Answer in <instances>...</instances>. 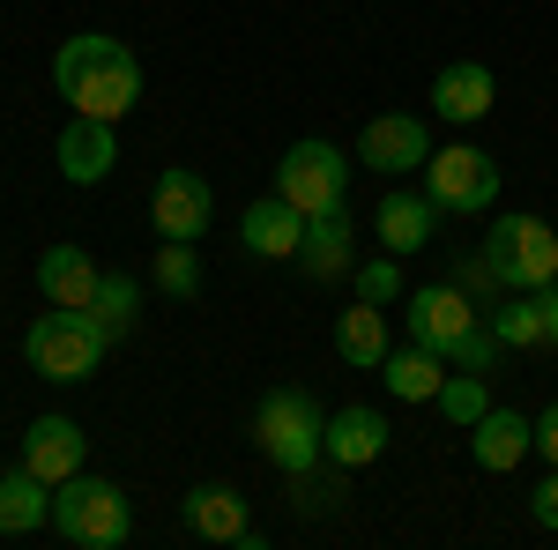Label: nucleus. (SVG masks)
<instances>
[{
	"label": "nucleus",
	"instance_id": "7c9ffc66",
	"mask_svg": "<svg viewBox=\"0 0 558 550\" xmlns=\"http://www.w3.org/2000/svg\"><path fill=\"white\" fill-rule=\"evenodd\" d=\"M447 365H462V372H492V365H499V335H492V320H484V328H476V335L462 342Z\"/></svg>",
	"mask_w": 558,
	"mask_h": 550
},
{
	"label": "nucleus",
	"instance_id": "ddd939ff",
	"mask_svg": "<svg viewBox=\"0 0 558 550\" xmlns=\"http://www.w3.org/2000/svg\"><path fill=\"white\" fill-rule=\"evenodd\" d=\"M83 424L75 417H38L31 431H23V468L38 476V484H68V476H83Z\"/></svg>",
	"mask_w": 558,
	"mask_h": 550
},
{
	"label": "nucleus",
	"instance_id": "20e7f679",
	"mask_svg": "<svg viewBox=\"0 0 558 550\" xmlns=\"http://www.w3.org/2000/svg\"><path fill=\"white\" fill-rule=\"evenodd\" d=\"M105 350L112 342L97 335V320L75 313V305H52L45 320H31V335H23V357H31V372L52 387H83L97 365H105Z\"/></svg>",
	"mask_w": 558,
	"mask_h": 550
},
{
	"label": "nucleus",
	"instance_id": "473e14b6",
	"mask_svg": "<svg viewBox=\"0 0 558 550\" xmlns=\"http://www.w3.org/2000/svg\"><path fill=\"white\" fill-rule=\"evenodd\" d=\"M536 454H544V462L558 468V402L544 410V417H536Z\"/></svg>",
	"mask_w": 558,
	"mask_h": 550
},
{
	"label": "nucleus",
	"instance_id": "2eb2a0df",
	"mask_svg": "<svg viewBox=\"0 0 558 550\" xmlns=\"http://www.w3.org/2000/svg\"><path fill=\"white\" fill-rule=\"evenodd\" d=\"M470 431H476V439H470L476 468H492V476H507V468H521L529 454H536V424L521 417V410H507V402H492Z\"/></svg>",
	"mask_w": 558,
	"mask_h": 550
},
{
	"label": "nucleus",
	"instance_id": "423d86ee",
	"mask_svg": "<svg viewBox=\"0 0 558 550\" xmlns=\"http://www.w3.org/2000/svg\"><path fill=\"white\" fill-rule=\"evenodd\" d=\"M425 194L454 216H484L499 201V157L476 149V142H447L425 157Z\"/></svg>",
	"mask_w": 558,
	"mask_h": 550
},
{
	"label": "nucleus",
	"instance_id": "cd10ccee",
	"mask_svg": "<svg viewBox=\"0 0 558 550\" xmlns=\"http://www.w3.org/2000/svg\"><path fill=\"white\" fill-rule=\"evenodd\" d=\"M484 410H492V394H484V372H462V380L439 387V417H447V424H476Z\"/></svg>",
	"mask_w": 558,
	"mask_h": 550
},
{
	"label": "nucleus",
	"instance_id": "4468645a",
	"mask_svg": "<svg viewBox=\"0 0 558 550\" xmlns=\"http://www.w3.org/2000/svg\"><path fill=\"white\" fill-rule=\"evenodd\" d=\"M492 105H499V75H492L484 60H454V68H439V83H432V112H439L447 127H476Z\"/></svg>",
	"mask_w": 558,
	"mask_h": 550
},
{
	"label": "nucleus",
	"instance_id": "b1692460",
	"mask_svg": "<svg viewBox=\"0 0 558 550\" xmlns=\"http://www.w3.org/2000/svg\"><path fill=\"white\" fill-rule=\"evenodd\" d=\"M484 320H492L499 350H544V305H536V291H507Z\"/></svg>",
	"mask_w": 558,
	"mask_h": 550
},
{
	"label": "nucleus",
	"instance_id": "f03ea898",
	"mask_svg": "<svg viewBox=\"0 0 558 550\" xmlns=\"http://www.w3.org/2000/svg\"><path fill=\"white\" fill-rule=\"evenodd\" d=\"M52 536L75 550H128V536H134L128 491L112 476H89V468L52 484Z\"/></svg>",
	"mask_w": 558,
	"mask_h": 550
},
{
	"label": "nucleus",
	"instance_id": "72a5a7b5",
	"mask_svg": "<svg viewBox=\"0 0 558 550\" xmlns=\"http://www.w3.org/2000/svg\"><path fill=\"white\" fill-rule=\"evenodd\" d=\"M536 305H544V350H558V283H544Z\"/></svg>",
	"mask_w": 558,
	"mask_h": 550
},
{
	"label": "nucleus",
	"instance_id": "7ed1b4c3",
	"mask_svg": "<svg viewBox=\"0 0 558 550\" xmlns=\"http://www.w3.org/2000/svg\"><path fill=\"white\" fill-rule=\"evenodd\" d=\"M320 431H328V417H320V402H313L305 387H268V394H260V410H254V447H260V462H276L283 476H291V468L328 462Z\"/></svg>",
	"mask_w": 558,
	"mask_h": 550
},
{
	"label": "nucleus",
	"instance_id": "6e6552de",
	"mask_svg": "<svg viewBox=\"0 0 558 550\" xmlns=\"http://www.w3.org/2000/svg\"><path fill=\"white\" fill-rule=\"evenodd\" d=\"M402 305H410V342H425V350H439V357H454L462 342L484 328V313H476V297L447 276V283H425V291H402Z\"/></svg>",
	"mask_w": 558,
	"mask_h": 550
},
{
	"label": "nucleus",
	"instance_id": "9b49d317",
	"mask_svg": "<svg viewBox=\"0 0 558 550\" xmlns=\"http://www.w3.org/2000/svg\"><path fill=\"white\" fill-rule=\"evenodd\" d=\"M209 179L202 171L172 164L165 179H157V194H149V223H157V239H202L209 231Z\"/></svg>",
	"mask_w": 558,
	"mask_h": 550
},
{
	"label": "nucleus",
	"instance_id": "dca6fc26",
	"mask_svg": "<svg viewBox=\"0 0 558 550\" xmlns=\"http://www.w3.org/2000/svg\"><path fill=\"white\" fill-rule=\"evenodd\" d=\"M357 231H350L343 209H320L305 216V239H299V276H313V283H336V276H350L357 268Z\"/></svg>",
	"mask_w": 558,
	"mask_h": 550
},
{
	"label": "nucleus",
	"instance_id": "1a4fd4ad",
	"mask_svg": "<svg viewBox=\"0 0 558 550\" xmlns=\"http://www.w3.org/2000/svg\"><path fill=\"white\" fill-rule=\"evenodd\" d=\"M425 157H432V127L417 112H380V120H365V134H357V164L387 171V179L425 171Z\"/></svg>",
	"mask_w": 558,
	"mask_h": 550
},
{
	"label": "nucleus",
	"instance_id": "a878e982",
	"mask_svg": "<svg viewBox=\"0 0 558 550\" xmlns=\"http://www.w3.org/2000/svg\"><path fill=\"white\" fill-rule=\"evenodd\" d=\"M149 276H157V291L165 297H202V254H194V239H165V254L149 260Z\"/></svg>",
	"mask_w": 558,
	"mask_h": 550
},
{
	"label": "nucleus",
	"instance_id": "412c9836",
	"mask_svg": "<svg viewBox=\"0 0 558 550\" xmlns=\"http://www.w3.org/2000/svg\"><path fill=\"white\" fill-rule=\"evenodd\" d=\"M380 380L395 402H439V387H447V357L425 350V342H410V350H387L380 357Z\"/></svg>",
	"mask_w": 558,
	"mask_h": 550
},
{
	"label": "nucleus",
	"instance_id": "aec40b11",
	"mask_svg": "<svg viewBox=\"0 0 558 550\" xmlns=\"http://www.w3.org/2000/svg\"><path fill=\"white\" fill-rule=\"evenodd\" d=\"M239 239H246V254H260V260H299L305 209H291L283 194H276V201H254V209L239 216Z\"/></svg>",
	"mask_w": 558,
	"mask_h": 550
},
{
	"label": "nucleus",
	"instance_id": "f8f14e48",
	"mask_svg": "<svg viewBox=\"0 0 558 550\" xmlns=\"http://www.w3.org/2000/svg\"><path fill=\"white\" fill-rule=\"evenodd\" d=\"M52 164H60V179H68V186H97L105 171L120 164V134H112V120L75 112V120L60 127V142H52Z\"/></svg>",
	"mask_w": 558,
	"mask_h": 550
},
{
	"label": "nucleus",
	"instance_id": "4be33fe9",
	"mask_svg": "<svg viewBox=\"0 0 558 550\" xmlns=\"http://www.w3.org/2000/svg\"><path fill=\"white\" fill-rule=\"evenodd\" d=\"M38 528H52V484L15 462L0 476V536H38Z\"/></svg>",
	"mask_w": 558,
	"mask_h": 550
},
{
	"label": "nucleus",
	"instance_id": "c85d7f7f",
	"mask_svg": "<svg viewBox=\"0 0 558 550\" xmlns=\"http://www.w3.org/2000/svg\"><path fill=\"white\" fill-rule=\"evenodd\" d=\"M350 276H357V297L365 305H395L402 297V260H357Z\"/></svg>",
	"mask_w": 558,
	"mask_h": 550
},
{
	"label": "nucleus",
	"instance_id": "393cba45",
	"mask_svg": "<svg viewBox=\"0 0 558 550\" xmlns=\"http://www.w3.org/2000/svg\"><path fill=\"white\" fill-rule=\"evenodd\" d=\"M283 491H291V506L305 513V521H313V513H336L350 499V484H343V462H313V468H291V476H283Z\"/></svg>",
	"mask_w": 558,
	"mask_h": 550
},
{
	"label": "nucleus",
	"instance_id": "f3484780",
	"mask_svg": "<svg viewBox=\"0 0 558 550\" xmlns=\"http://www.w3.org/2000/svg\"><path fill=\"white\" fill-rule=\"evenodd\" d=\"M387 417L373 410V402H343L336 417H328V431H320V447H328V462H343V468H365V462H380L387 454Z\"/></svg>",
	"mask_w": 558,
	"mask_h": 550
},
{
	"label": "nucleus",
	"instance_id": "c756f323",
	"mask_svg": "<svg viewBox=\"0 0 558 550\" xmlns=\"http://www.w3.org/2000/svg\"><path fill=\"white\" fill-rule=\"evenodd\" d=\"M454 283L476 297V313H492V305H499V291H507V283H499V268H492L484 254H462V260H454Z\"/></svg>",
	"mask_w": 558,
	"mask_h": 550
},
{
	"label": "nucleus",
	"instance_id": "9d476101",
	"mask_svg": "<svg viewBox=\"0 0 558 550\" xmlns=\"http://www.w3.org/2000/svg\"><path fill=\"white\" fill-rule=\"evenodd\" d=\"M179 521L202 536V543H239V550H260V528L254 513H246V499L231 491V484H194L186 491V506H179Z\"/></svg>",
	"mask_w": 558,
	"mask_h": 550
},
{
	"label": "nucleus",
	"instance_id": "6ab92c4d",
	"mask_svg": "<svg viewBox=\"0 0 558 550\" xmlns=\"http://www.w3.org/2000/svg\"><path fill=\"white\" fill-rule=\"evenodd\" d=\"M97 283H105V268H97L83 246H45V254H38V291H45V305H75V313H89Z\"/></svg>",
	"mask_w": 558,
	"mask_h": 550
},
{
	"label": "nucleus",
	"instance_id": "2f4dec72",
	"mask_svg": "<svg viewBox=\"0 0 558 550\" xmlns=\"http://www.w3.org/2000/svg\"><path fill=\"white\" fill-rule=\"evenodd\" d=\"M529 513H536V528H551V536H558V468L529 491Z\"/></svg>",
	"mask_w": 558,
	"mask_h": 550
},
{
	"label": "nucleus",
	"instance_id": "0eeeda50",
	"mask_svg": "<svg viewBox=\"0 0 558 550\" xmlns=\"http://www.w3.org/2000/svg\"><path fill=\"white\" fill-rule=\"evenodd\" d=\"M343 186H350V157L336 142H291L283 164H276V194L291 209L320 216V209H343Z\"/></svg>",
	"mask_w": 558,
	"mask_h": 550
},
{
	"label": "nucleus",
	"instance_id": "a211bd4d",
	"mask_svg": "<svg viewBox=\"0 0 558 550\" xmlns=\"http://www.w3.org/2000/svg\"><path fill=\"white\" fill-rule=\"evenodd\" d=\"M432 231H439V201L432 194H380V254H395V260L425 254Z\"/></svg>",
	"mask_w": 558,
	"mask_h": 550
},
{
	"label": "nucleus",
	"instance_id": "bb28decb",
	"mask_svg": "<svg viewBox=\"0 0 558 550\" xmlns=\"http://www.w3.org/2000/svg\"><path fill=\"white\" fill-rule=\"evenodd\" d=\"M89 320H97V335L120 342L134 328V276H105L97 283V297H89Z\"/></svg>",
	"mask_w": 558,
	"mask_h": 550
},
{
	"label": "nucleus",
	"instance_id": "5701e85b",
	"mask_svg": "<svg viewBox=\"0 0 558 550\" xmlns=\"http://www.w3.org/2000/svg\"><path fill=\"white\" fill-rule=\"evenodd\" d=\"M395 350V335H387V305H350L343 320H336V357L343 365H357V372H380V357Z\"/></svg>",
	"mask_w": 558,
	"mask_h": 550
},
{
	"label": "nucleus",
	"instance_id": "39448f33",
	"mask_svg": "<svg viewBox=\"0 0 558 550\" xmlns=\"http://www.w3.org/2000/svg\"><path fill=\"white\" fill-rule=\"evenodd\" d=\"M484 260L499 268L507 291H544V283H558V231L544 216H499L484 231Z\"/></svg>",
	"mask_w": 558,
	"mask_h": 550
},
{
	"label": "nucleus",
	"instance_id": "f257e3e1",
	"mask_svg": "<svg viewBox=\"0 0 558 550\" xmlns=\"http://www.w3.org/2000/svg\"><path fill=\"white\" fill-rule=\"evenodd\" d=\"M52 89L68 97V112H89V120H112L120 127L134 105H142V60L120 38L83 30V38H68L52 52Z\"/></svg>",
	"mask_w": 558,
	"mask_h": 550
}]
</instances>
